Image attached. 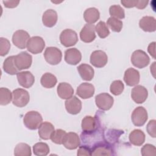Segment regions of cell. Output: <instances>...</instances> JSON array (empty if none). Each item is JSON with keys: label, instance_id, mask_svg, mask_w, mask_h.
<instances>
[{"label": "cell", "instance_id": "28", "mask_svg": "<svg viewBox=\"0 0 156 156\" xmlns=\"http://www.w3.org/2000/svg\"><path fill=\"white\" fill-rule=\"evenodd\" d=\"M100 18V13L95 7L87 9L83 13V18L87 24H93Z\"/></svg>", "mask_w": 156, "mask_h": 156}, {"label": "cell", "instance_id": "16", "mask_svg": "<svg viewBox=\"0 0 156 156\" xmlns=\"http://www.w3.org/2000/svg\"><path fill=\"white\" fill-rule=\"evenodd\" d=\"M80 38L84 43H91L96 38L94 24H85L80 32Z\"/></svg>", "mask_w": 156, "mask_h": 156}, {"label": "cell", "instance_id": "27", "mask_svg": "<svg viewBox=\"0 0 156 156\" xmlns=\"http://www.w3.org/2000/svg\"><path fill=\"white\" fill-rule=\"evenodd\" d=\"M113 154L112 148L107 144H97L91 149V155H112Z\"/></svg>", "mask_w": 156, "mask_h": 156}, {"label": "cell", "instance_id": "24", "mask_svg": "<svg viewBox=\"0 0 156 156\" xmlns=\"http://www.w3.org/2000/svg\"><path fill=\"white\" fill-rule=\"evenodd\" d=\"M55 130L54 126L49 122H42L38 128V135L41 139L47 140L50 139L52 133Z\"/></svg>", "mask_w": 156, "mask_h": 156}, {"label": "cell", "instance_id": "39", "mask_svg": "<svg viewBox=\"0 0 156 156\" xmlns=\"http://www.w3.org/2000/svg\"><path fill=\"white\" fill-rule=\"evenodd\" d=\"M10 41L5 38H0V55L3 57L6 55L10 49Z\"/></svg>", "mask_w": 156, "mask_h": 156}, {"label": "cell", "instance_id": "23", "mask_svg": "<svg viewBox=\"0 0 156 156\" xmlns=\"http://www.w3.org/2000/svg\"><path fill=\"white\" fill-rule=\"evenodd\" d=\"M58 96L62 99H68L74 94V89L72 86L66 82L60 83L57 88Z\"/></svg>", "mask_w": 156, "mask_h": 156}, {"label": "cell", "instance_id": "29", "mask_svg": "<svg viewBox=\"0 0 156 156\" xmlns=\"http://www.w3.org/2000/svg\"><path fill=\"white\" fill-rule=\"evenodd\" d=\"M14 55L7 57L3 63V69L8 74L15 75L18 73V69L14 63Z\"/></svg>", "mask_w": 156, "mask_h": 156}, {"label": "cell", "instance_id": "17", "mask_svg": "<svg viewBox=\"0 0 156 156\" xmlns=\"http://www.w3.org/2000/svg\"><path fill=\"white\" fill-rule=\"evenodd\" d=\"M140 79V73L138 70L129 68L126 70L124 74V80L127 85L133 87L136 85Z\"/></svg>", "mask_w": 156, "mask_h": 156}, {"label": "cell", "instance_id": "9", "mask_svg": "<svg viewBox=\"0 0 156 156\" xmlns=\"http://www.w3.org/2000/svg\"><path fill=\"white\" fill-rule=\"evenodd\" d=\"M30 39L28 32L24 30H18L15 31L12 36V42L13 44L20 49H25Z\"/></svg>", "mask_w": 156, "mask_h": 156}, {"label": "cell", "instance_id": "37", "mask_svg": "<svg viewBox=\"0 0 156 156\" xmlns=\"http://www.w3.org/2000/svg\"><path fill=\"white\" fill-rule=\"evenodd\" d=\"M124 89V85L120 80H116L112 82L110 87V92L115 96L121 94Z\"/></svg>", "mask_w": 156, "mask_h": 156}, {"label": "cell", "instance_id": "2", "mask_svg": "<svg viewBox=\"0 0 156 156\" xmlns=\"http://www.w3.org/2000/svg\"><path fill=\"white\" fill-rule=\"evenodd\" d=\"M30 100L27 91L23 88H16L12 92V103L18 107L26 106Z\"/></svg>", "mask_w": 156, "mask_h": 156}, {"label": "cell", "instance_id": "4", "mask_svg": "<svg viewBox=\"0 0 156 156\" xmlns=\"http://www.w3.org/2000/svg\"><path fill=\"white\" fill-rule=\"evenodd\" d=\"M44 57L49 64L56 65L62 61V51L56 47H48L44 51Z\"/></svg>", "mask_w": 156, "mask_h": 156}, {"label": "cell", "instance_id": "26", "mask_svg": "<svg viewBox=\"0 0 156 156\" xmlns=\"http://www.w3.org/2000/svg\"><path fill=\"white\" fill-rule=\"evenodd\" d=\"M146 136L144 133L140 129H135L132 130L129 136V141L134 146H141L145 141Z\"/></svg>", "mask_w": 156, "mask_h": 156}, {"label": "cell", "instance_id": "31", "mask_svg": "<svg viewBox=\"0 0 156 156\" xmlns=\"http://www.w3.org/2000/svg\"><path fill=\"white\" fill-rule=\"evenodd\" d=\"M14 155L15 156H30L32 155L31 148L26 143H20L14 149Z\"/></svg>", "mask_w": 156, "mask_h": 156}, {"label": "cell", "instance_id": "8", "mask_svg": "<svg viewBox=\"0 0 156 156\" xmlns=\"http://www.w3.org/2000/svg\"><path fill=\"white\" fill-rule=\"evenodd\" d=\"M148 119L147 110L141 106L135 108L131 115L132 122L134 126L140 127L143 126Z\"/></svg>", "mask_w": 156, "mask_h": 156}, {"label": "cell", "instance_id": "40", "mask_svg": "<svg viewBox=\"0 0 156 156\" xmlns=\"http://www.w3.org/2000/svg\"><path fill=\"white\" fill-rule=\"evenodd\" d=\"M141 154L143 156H155L156 155L155 147L151 144H146L141 148Z\"/></svg>", "mask_w": 156, "mask_h": 156}, {"label": "cell", "instance_id": "47", "mask_svg": "<svg viewBox=\"0 0 156 156\" xmlns=\"http://www.w3.org/2000/svg\"><path fill=\"white\" fill-rule=\"evenodd\" d=\"M155 62H154L152 63V65L151 66V67H150V68H151V73L152 74L154 77H155V75H154V74H155Z\"/></svg>", "mask_w": 156, "mask_h": 156}, {"label": "cell", "instance_id": "34", "mask_svg": "<svg viewBox=\"0 0 156 156\" xmlns=\"http://www.w3.org/2000/svg\"><path fill=\"white\" fill-rule=\"evenodd\" d=\"M95 31L101 38H105L110 34V30L105 22L101 21L95 26Z\"/></svg>", "mask_w": 156, "mask_h": 156}, {"label": "cell", "instance_id": "33", "mask_svg": "<svg viewBox=\"0 0 156 156\" xmlns=\"http://www.w3.org/2000/svg\"><path fill=\"white\" fill-rule=\"evenodd\" d=\"M12 99V93L7 88L1 87L0 88V104L6 105L9 104Z\"/></svg>", "mask_w": 156, "mask_h": 156}, {"label": "cell", "instance_id": "20", "mask_svg": "<svg viewBox=\"0 0 156 156\" xmlns=\"http://www.w3.org/2000/svg\"><path fill=\"white\" fill-rule=\"evenodd\" d=\"M81 127L83 132L88 134L95 132L98 128L96 119L91 116H85L82 121Z\"/></svg>", "mask_w": 156, "mask_h": 156}, {"label": "cell", "instance_id": "30", "mask_svg": "<svg viewBox=\"0 0 156 156\" xmlns=\"http://www.w3.org/2000/svg\"><path fill=\"white\" fill-rule=\"evenodd\" d=\"M57 82V79L56 77L50 73H46L42 75L40 83L41 85L46 88H52L55 86Z\"/></svg>", "mask_w": 156, "mask_h": 156}, {"label": "cell", "instance_id": "10", "mask_svg": "<svg viewBox=\"0 0 156 156\" xmlns=\"http://www.w3.org/2000/svg\"><path fill=\"white\" fill-rule=\"evenodd\" d=\"M45 47V42L43 38L39 36H34L29 40L27 44V51L34 54L41 53Z\"/></svg>", "mask_w": 156, "mask_h": 156}, {"label": "cell", "instance_id": "6", "mask_svg": "<svg viewBox=\"0 0 156 156\" xmlns=\"http://www.w3.org/2000/svg\"><path fill=\"white\" fill-rule=\"evenodd\" d=\"M14 63L19 71L28 69L31 66L32 57L27 52L23 51L15 55Z\"/></svg>", "mask_w": 156, "mask_h": 156}, {"label": "cell", "instance_id": "15", "mask_svg": "<svg viewBox=\"0 0 156 156\" xmlns=\"http://www.w3.org/2000/svg\"><path fill=\"white\" fill-rule=\"evenodd\" d=\"M16 77L20 85L26 88H30L35 82L34 76L28 71L18 72Z\"/></svg>", "mask_w": 156, "mask_h": 156}, {"label": "cell", "instance_id": "21", "mask_svg": "<svg viewBox=\"0 0 156 156\" xmlns=\"http://www.w3.org/2000/svg\"><path fill=\"white\" fill-rule=\"evenodd\" d=\"M139 26L144 32H155L156 30L155 19L151 16H143L139 21Z\"/></svg>", "mask_w": 156, "mask_h": 156}, {"label": "cell", "instance_id": "7", "mask_svg": "<svg viewBox=\"0 0 156 156\" xmlns=\"http://www.w3.org/2000/svg\"><path fill=\"white\" fill-rule=\"evenodd\" d=\"M114 102L113 98L108 93H102L96 96L95 103L96 106L101 110L106 111L110 110Z\"/></svg>", "mask_w": 156, "mask_h": 156}, {"label": "cell", "instance_id": "22", "mask_svg": "<svg viewBox=\"0 0 156 156\" xmlns=\"http://www.w3.org/2000/svg\"><path fill=\"white\" fill-rule=\"evenodd\" d=\"M58 16L55 10L53 9L46 10L43 14L42 22L44 26L47 27H52L57 22Z\"/></svg>", "mask_w": 156, "mask_h": 156}, {"label": "cell", "instance_id": "41", "mask_svg": "<svg viewBox=\"0 0 156 156\" xmlns=\"http://www.w3.org/2000/svg\"><path fill=\"white\" fill-rule=\"evenodd\" d=\"M155 127H156V121L155 119H152L149 121L146 126V130L148 134L152 138L156 137L155 134Z\"/></svg>", "mask_w": 156, "mask_h": 156}, {"label": "cell", "instance_id": "44", "mask_svg": "<svg viewBox=\"0 0 156 156\" xmlns=\"http://www.w3.org/2000/svg\"><path fill=\"white\" fill-rule=\"evenodd\" d=\"M2 2L7 8H15L18 6L20 1H3Z\"/></svg>", "mask_w": 156, "mask_h": 156}, {"label": "cell", "instance_id": "18", "mask_svg": "<svg viewBox=\"0 0 156 156\" xmlns=\"http://www.w3.org/2000/svg\"><path fill=\"white\" fill-rule=\"evenodd\" d=\"M81 52L77 48H69L65 52V61L69 65H76L81 61Z\"/></svg>", "mask_w": 156, "mask_h": 156}, {"label": "cell", "instance_id": "35", "mask_svg": "<svg viewBox=\"0 0 156 156\" xmlns=\"http://www.w3.org/2000/svg\"><path fill=\"white\" fill-rule=\"evenodd\" d=\"M109 13L111 17L116 19H123L125 18L124 10L119 5H113L109 8Z\"/></svg>", "mask_w": 156, "mask_h": 156}, {"label": "cell", "instance_id": "3", "mask_svg": "<svg viewBox=\"0 0 156 156\" xmlns=\"http://www.w3.org/2000/svg\"><path fill=\"white\" fill-rule=\"evenodd\" d=\"M131 62L132 65L138 68H143L147 66L150 62L148 55L143 50L135 51L131 55Z\"/></svg>", "mask_w": 156, "mask_h": 156}, {"label": "cell", "instance_id": "43", "mask_svg": "<svg viewBox=\"0 0 156 156\" xmlns=\"http://www.w3.org/2000/svg\"><path fill=\"white\" fill-rule=\"evenodd\" d=\"M137 0L132 1V0H121V3L122 5L126 8H132L135 7L136 4Z\"/></svg>", "mask_w": 156, "mask_h": 156}, {"label": "cell", "instance_id": "5", "mask_svg": "<svg viewBox=\"0 0 156 156\" xmlns=\"http://www.w3.org/2000/svg\"><path fill=\"white\" fill-rule=\"evenodd\" d=\"M60 41L65 47H70L75 45L78 41L77 33L70 29L63 30L60 35Z\"/></svg>", "mask_w": 156, "mask_h": 156}, {"label": "cell", "instance_id": "42", "mask_svg": "<svg viewBox=\"0 0 156 156\" xmlns=\"http://www.w3.org/2000/svg\"><path fill=\"white\" fill-rule=\"evenodd\" d=\"M77 155L79 156L91 155V149L87 146H80L77 151Z\"/></svg>", "mask_w": 156, "mask_h": 156}, {"label": "cell", "instance_id": "32", "mask_svg": "<svg viewBox=\"0 0 156 156\" xmlns=\"http://www.w3.org/2000/svg\"><path fill=\"white\" fill-rule=\"evenodd\" d=\"M49 146L43 142H39L35 143L33 146V152L34 155L37 156H45L49 152Z\"/></svg>", "mask_w": 156, "mask_h": 156}, {"label": "cell", "instance_id": "1", "mask_svg": "<svg viewBox=\"0 0 156 156\" xmlns=\"http://www.w3.org/2000/svg\"><path fill=\"white\" fill-rule=\"evenodd\" d=\"M43 122L41 114L37 111H29L27 112L23 118L24 126L30 130H36L39 128Z\"/></svg>", "mask_w": 156, "mask_h": 156}, {"label": "cell", "instance_id": "45", "mask_svg": "<svg viewBox=\"0 0 156 156\" xmlns=\"http://www.w3.org/2000/svg\"><path fill=\"white\" fill-rule=\"evenodd\" d=\"M155 42L153 41L147 47V51L149 54L153 57V58L155 59Z\"/></svg>", "mask_w": 156, "mask_h": 156}, {"label": "cell", "instance_id": "19", "mask_svg": "<svg viewBox=\"0 0 156 156\" xmlns=\"http://www.w3.org/2000/svg\"><path fill=\"white\" fill-rule=\"evenodd\" d=\"M94 87L90 83L83 82L81 83L76 90V94L83 99L91 98L94 94Z\"/></svg>", "mask_w": 156, "mask_h": 156}, {"label": "cell", "instance_id": "46", "mask_svg": "<svg viewBox=\"0 0 156 156\" xmlns=\"http://www.w3.org/2000/svg\"><path fill=\"white\" fill-rule=\"evenodd\" d=\"M149 1H136V4L135 7L138 9H144L147 5Z\"/></svg>", "mask_w": 156, "mask_h": 156}, {"label": "cell", "instance_id": "12", "mask_svg": "<svg viewBox=\"0 0 156 156\" xmlns=\"http://www.w3.org/2000/svg\"><path fill=\"white\" fill-rule=\"evenodd\" d=\"M80 144V140L79 135L75 132L66 133L63 137L62 144L63 146L69 149L74 150L77 149Z\"/></svg>", "mask_w": 156, "mask_h": 156}, {"label": "cell", "instance_id": "25", "mask_svg": "<svg viewBox=\"0 0 156 156\" xmlns=\"http://www.w3.org/2000/svg\"><path fill=\"white\" fill-rule=\"evenodd\" d=\"M78 73L81 78L86 81L91 80L94 75V71L91 66L88 64L83 63L78 66Z\"/></svg>", "mask_w": 156, "mask_h": 156}, {"label": "cell", "instance_id": "36", "mask_svg": "<svg viewBox=\"0 0 156 156\" xmlns=\"http://www.w3.org/2000/svg\"><path fill=\"white\" fill-rule=\"evenodd\" d=\"M107 26L115 32H119L122 28V22L116 18L110 17L107 21Z\"/></svg>", "mask_w": 156, "mask_h": 156}, {"label": "cell", "instance_id": "11", "mask_svg": "<svg viewBox=\"0 0 156 156\" xmlns=\"http://www.w3.org/2000/svg\"><path fill=\"white\" fill-rule=\"evenodd\" d=\"M90 62L96 68H102L107 63L108 57L105 52L101 50H96L91 53Z\"/></svg>", "mask_w": 156, "mask_h": 156}, {"label": "cell", "instance_id": "13", "mask_svg": "<svg viewBox=\"0 0 156 156\" xmlns=\"http://www.w3.org/2000/svg\"><path fill=\"white\" fill-rule=\"evenodd\" d=\"M148 96L147 89L142 85H136L132 88L131 98L136 104H142L145 102Z\"/></svg>", "mask_w": 156, "mask_h": 156}, {"label": "cell", "instance_id": "14", "mask_svg": "<svg viewBox=\"0 0 156 156\" xmlns=\"http://www.w3.org/2000/svg\"><path fill=\"white\" fill-rule=\"evenodd\" d=\"M65 108L68 113L71 115H77L82 109V102L76 96H71L65 102Z\"/></svg>", "mask_w": 156, "mask_h": 156}, {"label": "cell", "instance_id": "38", "mask_svg": "<svg viewBox=\"0 0 156 156\" xmlns=\"http://www.w3.org/2000/svg\"><path fill=\"white\" fill-rule=\"evenodd\" d=\"M66 132L65 130L62 129H57L54 131L50 139L51 141L57 144H62L63 137L65 136Z\"/></svg>", "mask_w": 156, "mask_h": 156}]
</instances>
